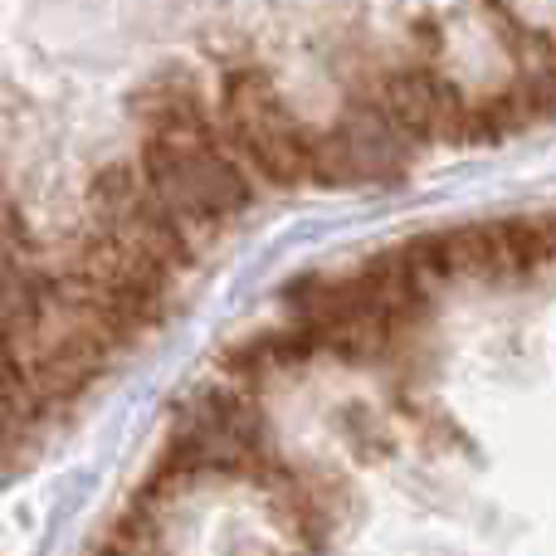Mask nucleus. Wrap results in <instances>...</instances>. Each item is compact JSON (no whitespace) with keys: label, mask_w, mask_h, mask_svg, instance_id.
I'll return each mask as SVG.
<instances>
[{"label":"nucleus","mask_w":556,"mask_h":556,"mask_svg":"<svg viewBox=\"0 0 556 556\" xmlns=\"http://www.w3.org/2000/svg\"><path fill=\"white\" fill-rule=\"evenodd\" d=\"M405 142L410 137L386 117L376 103H352L342 123L307 137V176L323 186H366V181H401Z\"/></svg>","instance_id":"4"},{"label":"nucleus","mask_w":556,"mask_h":556,"mask_svg":"<svg viewBox=\"0 0 556 556\" xmlns=\"http://www.w3.org/2000/svg\"><path fill=\"white\" fill-rule=\"evenodd\" d=\"M440 103H444V78L430 68H401L381 84V108L410 142L440 137Z\"/></svg>","instance_id":"7"},{"label":"nucleus","mask_w":556,"mask_h":556,"mask_svg":"<svg viewBox=\"0 0 556 556\" xmlns=\"http://www.w3.org/2000/svg\"><path fill=\"white\" fill-rule=\"evenodd\" d=\"M307 127L283 108L278 88L260 68H240L225 84V142L269 186L307 181Z\"/></svg>","instance_id":"2"},{"label":"nucleus","mask_w":556,"mask_h":556,"mask_svg":"<svg viewBox=\"0 0 556 556\" xmlns=\"http://www.w3.org/2000/svg\"><path fill=\"white\" fill-rule=\"evenodd\" d=\"M260 415L230 391H205L186 405V425L176 434V464L191 469H260L264 444H260Z\"/></svg>","instance_id":"5"},{"label":"nucleus","mask_w":556,"mask_h":556,"mask_svg":"<svg viewBox=\"0 0 556 556\" xmlns=\"http://www.w3.org/2000/svg\"><path fill=\"white\" fill-rule=\"evenodd\" d=\"M522 98H528L532 117H552L556 113V45L542 35H522Z\"/></svg>","instance_id":"10"},{"label":"nucleus","mask_w":556,"mask_h":556,"mask_svg":"<svg viewBox=\"0 0 556 556\" xmlns=\"http://www.w3.org/2000/svg\"><path fill=\"white\" fill-rule=\"evenodd\" d=\"M142 172L152 176L156 195L172 205V215L186 225L191 240L195 230L235 220L250 205V181H244L230 142H220L215 123L176 127V132H147Z\"/></svg>","instance_id":"1"},{"label":"nucleus","mask_w":556,"mask_h":556,"mask_svg":"<svg viewBox=\"0 0 556 556\" xmlns=\"http://www.w3.org/2000/svg\"><path fill=\"white\" fill-rule=\"evenodd\" d=\"M288 303L298 307V323L317 337V342L337 346L342 356L362 362V356H376L391 337V317L366 298V288L356 283H337V278H298L288 283Z\"/></svg>","instance_id":"6"},{"label":"nucleus","mask_w":556,"mask_h":556,"mask_svg":"<svg viewBox=\"0 0 556 556\" xmlns=\"http://www.w3.org/2000/svg\"><path fill=\"white\" fill-rule=\"evenodd\" d=\"M132 117L142 123V132H176V127H201L211 123L205 98L195 88L191 74H156L152 84H142L132 93Z\"/></svg>","instance_id":"8"},{"label":"nucleus","mask_w":556,"mask_h":556,"mask_svg":"<svg viewBox=\"0 0 556 556\" xmlns=\"http://www.w3.org/2000/svg\"><path fill=\"white\" fill-rule=\"evenodd\" d=\"M88 205H93L98 235L117 240L123 250L142 254V260L162 264L166 274L186 269L195 240L186 235V225L172 215V205L156 195L152 176H147L142 166H127V162L108 166V172L93 181Z\"/></svg>","instance_id":"3"},{"label":"nucleus","mask_w":556,"mask_h":556,"mask_svg":"<svg viewBox=\"0 0 556 556\" xmlns=\"http://www.w3.org/2000/svg\"><path fill=\"white\" fill-rule=\"evenodd\" d=\"M356 283L366 288V298H371V303L381 307L391 323L415 317V313H420V303H425V293H430V278L420 274L410 244H405V250H391V254H376V260L362 269Z\"/></svg>","instance_id":"9"}]
</instances>
